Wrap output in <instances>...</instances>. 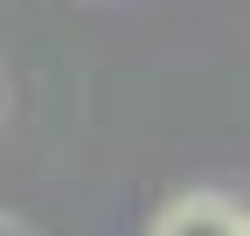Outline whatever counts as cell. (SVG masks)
<instances>
[{
    "instance_id": "2",
    "label": "cell",
    "mask_w": 250,
    "mask_h": 236,
    "mask_svg": "<svg viewBox=\"0 0 250 236\" xmlns=\"http://www.w3.org/2000/svg\"><path fill=\"white\" fill-rule=\"evenodd\" d=\"M0 236H21V229H7V222H0Z\"/></svg>"
},
{
    "instance_id": "1",
    "label": "cell",
    "mask_w": 250,
    "mask_h": 236,
    "mask_svg": "<svg viewBox=\"0 0 250 236\" xmlns=\"http://www.w3.org/2000/svg\"><path fill=\"white\" fill-rule=\"evenodd\" d=\"M160 236H250V222L229 216V209H215V201H188V209H174L160 222Z\"/></svg>"
}]
</instances>
